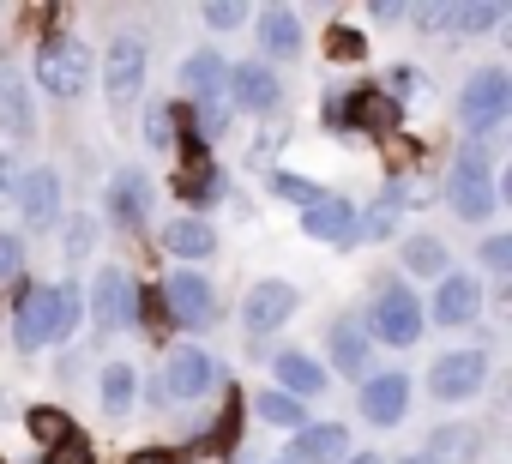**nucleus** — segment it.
I'll list each match as a JSON object with an SVG mask.
<instances>
[{
  "label": "nucleus",
  "mask_w": 512,
  "mask_h": 464,
  "mask_svg": "<svg viewBox=\"0 0 512 464\" xmlns=\"http://www.w3.org/2000/svg\"><path fill=\"white\" fill-rule=\"evenodd\" d=\"M446 205L464 223H488L500 211V175H494V139H464L446 175Z\"/></svg>",
  "instance_id": "f257e3e1"
},
{
  "label": "nucleus",
  "mask_w": 512,
  "mask_h": 464,
  "mask_svg": "<svg viewBox=\"0 0 512 464\" xmlns=\"http://www.w3.org/2000/svg\"><path fill=\"white\" fill-rule=\"evenodd\" d=\"M362 326H368V338H380V344H392V350H410V344L422 338V302H416V290H410L398 272H380L374 290H368Z\"/></svg>",
  "instance_id": "f03ea898"
},
{
  "label": "nucleus",
  "mask_w": 512,
  "mask_h": 464,
  "mask_svg": "<svg viewBox=\"0 0 512 464\" xmlns=\"http://www.w3.org/2000/svg\"><path fill=\"white\" fill-rule=\"evenodd\" d=\"M91 73H97V61H91V43H79L73 31H67V37H49V43H37V55H31V79H37V91H49L55 103H73V97H85V91H91Z\"/></svg>",
  "instance_id": "7ed1b4c3"
},
{
  "label": "nucleus",
  "mask_w": 512,
  "mask_h": 464,
  "mask_svg": "<svg viewBox=\"0 0 512 464\" xmlns=\"http://www.w3.org/2000/svg\"><path fill=\"white\" fill-rule=\"evenodd\" d=\"M157 296H163L169 332H205V326H217V314H223L217 284H211L205 272H193V266H175V272L157 284Z\"/></svg>",
  "instance_id": "20e7f679"
},
{
  "label": "nucleus",
  "mask_w": 512,
  "mask_h": 464,
  "mask_svg": "<svg viewBox=\"0 0 512 464\" xmlns=\"http://www.w3.org/2000/svg\"><path fill=\"white\" fill-rule=\"evenodd\" d=\"M145 79H151V43L133 37V31L109 37V49H103V91H109L115 115H127V109L145 103Z\"/></svg>",
  "instance_id": "39448f33"
},
{
  "label": "nucleus",
  "mask_w": 512,
  "mask_h": 464,
  "mask_svg": "<svg viewBox=\"0 0 512 464\" xmlns=\"http://www.w3.org/2000/svg\"><path fill=\"white\" fill-rule=\"evenodd\" d=\"M512 115V73L506 67H476L458 91V121L470 127V139H494Z\"/></svg>",
  "instance_id": "423d86ee"
},
{
  "label": "nucleus",
  "mask_w": 512,
  "mask_h": 464,
  "mask_svg": "<svg viewBox=\"0 0 512 464\" xmlns=\"http://www.w3.org/2000/svg\"><path fill=\"white\" fill-rule=\"evenodd\" d=\"M133 302H139V278L127 266H103L85 290V314H91V338L109 344L121 332H133Z\"/></svg>",
  "instance_id": "0eeeda50"
},
{
  "label": "nucleus",
  "mask_w": 512,
  "mask_h": 464,
  "mask_svg": "<svg viewBox=\"0 0 512 464\" xmlns=\"http://www.w3.org/2000/svg\"><path fill=\"white\" fill-rule=\"evenodd\" d=\"M163 398L169 404H199V398H211L217 386H229V368H217V356L211 350H199V344H175L169 356H163Z\"/></svg>",
  "instance_id": "6e6552de"
},
{
  "label": "nucleus",
  "mask_w": 512,
  "mask_h": 464,
  "mask_svg": "<svg viewBox=\"0 0 512 464\" xmlns=\"http://www.w3.org/2000/svg\"><path fill=\"white\" fill-rule=\"evenodd\" d=\"M338 133H368L386 145L392 133H404V109L380 85H350V91H338Z\"/></svg>",
  "instance_id": "1a4fd4ad"
},
{
  "label": "nucleus",
  "mask_w": 512,
  "mask_h": 464,
  "mask_svg": "<svg viewBox=\"0 0 512 464\" xmlns=\"http://www.w3.org/2000/svg\"><path fill=\"white\" fill-rule=\"evenodd\" d=\"M13 338L25 356L55 350V284H37L31 272L13 284Z\"/></svg>",
  "instance_id": "9d476101"
},
{
  "label": "nucleus",
  "mask_w": 512,
  "mask_h": 464,
  "mask_svg": "<svg viewBox=\"0 0 512 464\" xmlns=\"http://www.w3.org/2000/svg\"><path fill=\"white\" fill-rule=\"evenodd\" d=\"M296 308H302V290H296L290 278H260V284H253L247 302H241V326H247L253 350H260L272 332H284V326L296 320Z\"/></svg>",
  "instance_id": "9b49d317"
},
{
  "label": "nucleus",
  "mask_w": 512,
  "mask_h": 464,
  "mask_svg": "<svg viewBox=\"0 0 512 464\" xmlns=\"http://www.w3.org/2000/svg\"><path fill=\"white\" fill-rule=\"evenodd\" d=\"M169 193H175L181 205H193V217H199L205 205H217V199L229 193V175L217 169V157H211V151H199V145H175Z\"/></svg>",
  "instance_id": "f8f14e48"
},
{
  "label": "nucleus",
  "mask_w": 512,
  "mask_h": 464,
  "mask_svg": "<svg viewBox=\"0 0 512 464\" xmlns=\"http://www.w3.org/2000/svg\"><path fill=\"white\" fill-rule=\"evenodd\" d=\"M488 374H494V362H488L482 344H470V350H446V356L428 368V398H440V404H470V398L488 386Z\"/></svg>",
  "instance_id": "ddd939ff"
},
{
  "label": "nucleus",
  "mask_w": 512,
  "mask_h": 464,
  "mask_svg": "<svg viewBox=\"0 0 512 464\" xmlns=\"http://www.w3.org/2000/svg\"><path fill=\"white\" fill-rule=\"evenodd\" d=\"M151 175L139 163H121L103 187V205H109V223L121 229V236H145V223H151Z\"/></svg>",
  "instance_id": "4468645a"
},
{
  "label": "nucleus",
  "mask_w": 512,
  "mask_h": 464,
  "mask_svg": "<svg viewBox=\"0 0 512 464\" xmlns=\"http://www.w3.org/2000/svg\"><path fill=\"white\" fill-rule=\"evenodd\" d=\"M356 410L368 416V428H398V422L410 416V374H404V368L368 374L362 392H356Z\"/></svg>",
  "instance_id": "2eb2a0df"
},
{
  "label": "nucleus",
  "mask_w": 512,
  "mask_h": 464,
  "mask_svg": "<svg viewBox=\"0 0 512 464\" xmlns=\"http://www.w3.org/2000/svg\"><path fill=\"white\" fill-rule=\"evenodd\" d=\"M223 103H235V109H247V115H278V109H284V79H278V67H266V61L229 67V97H223Z\"/></svg>",
  "instance_id": "dca6fc26"
},
{
  "label": "nucleus",
  "mask_w": 512,
  "mask_h": 464,
  "mask_svg": "<svg viewBox=\"0 0 512 464\" xmlns=\"http://www.w3.org/2000/svg\"><path fill=\"white\" fill-rule=\"evenodd\" d=\"M326 362L344 374V380H368L374 374V338L362 326V314H338L332 332H326Z\"/></svg>",
  "instance_id": "f3484780"
},
{
  "label": "nucleus",
  "mask_w": 512,
  "mask_h": 464,
  "mask_svg": "<svg viewBox=\"0 0 512 464\" xmlns=\"http://www.w3.org/2000/svg\"><path fill=\"white\" fill-rule=\"evenodd\" d=\"M13 199H19V211H25L31 229H55L61 223V169L55 163H37L31 175L13 181Z\"/></svg>",
  "instance_id": "a211bd4d"
},
{
  "label": "nucleus",
  "mask_w": 512,
  "mask_h": 464,
  "mask_svg": "<svg viewBox=\"0 0 512 464\" xmlns=\"http://www.w3.org/2000/svg\"><path fill=\"white\" fill-rule=\"evenodd\" d=\"M434 320H440L446 332L482 326V284H476L470 272H446V278L434 284Z\"/></svg>",
  "instance_id": "6ab92c4d"
},
{
  "label": "nucleus",
  "mask_w": 512,
  "mask_h": 464,
  "mask_svg": "<svg viewBox=\"0 0 512 464\" xmlns=\"http://www.w3.org/2000/svg\"><path fill=\"white\" fill-rule=\"evenodd\" d=\"M0 133L13 145L37 139V103H31V79L19 61H0Z\"/></svg>",
  "instance_id": "aec40b11"
},
{
  "label": "nucleus",
  "mask_w": 512,
  "mask_h": 464,
  "mask_svg": "<svg viewBox=\"0 0 512 464\" xmlns=\"http://www.w3.org/2000/svg\"><path fill=\"white\" fill-rule=\"evenodd\" d=\"M253 37H260V61H296L302 55V13L296 7H260L253 13Z\"/></svg>",
  "instance_id": "412c9836"
},
{
  "label": "nucleus",
  "mask_w": 512,
  "mask_h": 464,
  "mask_svg": "<svg viewBox=\"0 0 512 464\" xmlns=\"http://www.w3.org/2000/svg\"><path fill=\"white\" fill-rule=\"evenodd\" d=\"M241 416H247V398H241V386L229 380V386H223V410L193 434V452H205V458H235V452H241Z\"/></svg>",
  "instance_id": "4be33fe9"
},
{
  "label": "nucleus",
  "mask_w": 512,
  "mask_h": 464,
  "mask_svg": "<svg viewBox=\"0 0 512 464\" xmlns=\"http://www.w3.org/2000/svg\"><path fill=\"white\" fill-rule=\"evenodd\" d=\"M229 97V61L223 49H193L181 61V103H223Z\"/></svg>",
  "instance_id": "5701e85b"
},
{
  "label": "nucleus",
  "mask_w": 512,
  "mask_h": 464,
  "mask_svg": "<svg viewBox=\"0 0 512 464\" xmlns=\"http://www.w3.org/2000/svg\"><path fill=\"white\" fill-rule=\"evenodd\" d=\"M272 386H278L284 398L308 404V398H320L332 380H326V362H314L308 350H278V356H272Z\"/></svg>",
  "instance_id": "b1692460"
},
{
  "label": "nucleus",
  "mask_w": 512,
  "mask_h": 464,
  "mask_svg": "<svg viewBox=\"0 0 512 464\" xmlns=\"http://www.w3.org/2000/svg\"><path fill=\"white\" fill-rule=\"evenodd\" d=\"M302 236L332 242V248H356V205H350L344 193H326L320 205L302 211Z\"/></svg>",
  "instance_id": "393cba45"
},
{
  "label": "nucleus",
  "mask_w": 512,
  "mask_h": 464,
  "mask_svg": "<svg viewBox=\"0 0 512 464\" xmlns=\"http://www.w3.org/2000/svg\"><path fill=\"white\" fill-rule=\"evenodd\" d=\"M350 458V428L344 422H302L290 440V464H344Z\"/></svg>",
  "instance_id": "a878e982"
},
{
  "label": "nucleus",
  "mask_w": 512,
  "mask_h": 464,
  "mask_svg": "<svg viewBox=\"0 0 512 464\" xmlns=\"http://www.w3.org/2000/svg\"><path fill=\"white\" fill-rule=\"evenodd\" d=\"M482 446H488V434H482L476 422H440V428H428L422 458H428V464H476Z\"/></svg>",
  "instance_id": "bb28decb"
},
{
  "label": "nucleus",
  "mask_w": 512,
  "mask_h": 464,
  "mask_svg": "<svg viewBox=\"0 0 512 464\" xmlns=\"http://www.w3.org/2000/svg\"><path fill=\"white\" fill-rule=\"evenodd\" d=\"M217 248H223V242H217V229H211L205 217H193V211H181V217L163 223V254H169V260L199 266V260H211Z\"/></svg>",
  "instance_id": "cd10ccee"
},
{
  "label": "nucleus",
  "mask_w": 512,
  "mask_h": 464,
  "mask_svg": "<svg viewBox=\"0 0 512 464\" xmlns=\"http://www.w3.org/2000/svg\"><path fill=\"white\" fill-rule=\"evenodd\" d=\"M506 19H512V7H488V0H476V7H440L434 37L440 43H464V37H482V31H494Z\"/></svg>",
  "instance_id": "c85d7f7f"
},
{
  "label": "nucleus",
  "mask_w": 512,
  "mask_h": 464,
  "mask_svg": "<svg viewBox=\"0 0 512 464\" xmlns=\"http://www.w3.org/2000/svg\"><path fill=\"white\" fill-rule=\"evenodd\" d=\"M398 266H404V278H416V284H440V278L452 272V254H446L440 236L416 229V236H404V248H398Z\"/></svg>",
  "instance_id": "c756f323"
},
{
  "label": "nucleus",
  "mask_w": 512,
  "mask_h": 464,
  "mask_svg": "<svg viewBox=\"0 0 512 464\" xmlns=\"http://www.w3.org/2000/svg\"><path fill=\"white\" fill-rule=\"evenodd\" d=\"M404 181H392L380 199H368V211H356V242H392L404 229Z\"/></svg>",
  "instance_id": "7c9ffc66"
},
{
  "label": "nucleus",
  "mask_w": 512,
  "mask_h": 464,
  "mask_svg": "<svg viewBox=\"0 0 512 464\" xmlns=\"http://www.w3.org/2000/svg\"><path fill=\"white\" fill-rule=\"evenodd\" d=\"M97 404H103L109 422H127L133 404H139V368H133V362H109V368L97 374Z\"/></svg>",
  "instance_id": "2f4dec72"
},
{
  "label": "nucleus",
  "mask_w": 512,
  "mask_h": 464,
  "mask_svg": "<svg viewBox=\"0 0 512 464\" xmlns=\"http://www.w3.org/2000/svg\"><path fill=\"white\" fill-rule=\"evenodd\" d=\"M25 428H31V440H37L43 452H55L61 440H73V434H79V422H73L61 404H31V410H25Z\"/></svg>",
  "instance_id": "473e14b6"
},
{
  "label": "nucleus",
  "mask_w": 512,
  "mask_h": 464,
  "mask_svg": "<svg viewBox=\"0 0 512 464\" xmlns=\"http://www.w3.org/2000/svg\"><path fill=\"white\" fill-rule=\"evenodd\" d=\"M79 320H85V290H79V278H61L55 284V350H67L79 338Z\"/></svg>",
  "instance_id": "72a5a7b5"
},
{
  "label": "nucleus",
  "mask_w": 512,
  "mask_h": 464,
  "mask_svg": "<svg viewBox=\"0 0 512 464\" xmlns=\"http://www.w3.org/2000/svg\"><path fill=\"white\" fill-rule=\"evenodd\" d=\"M253 416H260L266 428H290V434H296V428L308 422V404H296V398H284L278 386H266L260 398H253Z\"/></svg>",
  "instance_id": "f704fd0d"
},
{
  "label": "nucleus",
  "mask_w": 512,
  "mask_h": 464,
  "mask_svg": "<svg viewBox=\"0 0 512 464\" xmlns=\"http://www.w3.org/2000/svg\"><path fill=\"white\" fill-rule=\"evenodd\" d=\"M266 187H272V199H290V205H302V211L326 199V187H320L314 175H296V169H272V175H266Z\"/></svg>",
  "instance_id": "c9c22d12"
},
{
  "label": "nucleus",
  "mask_w": 512,
  "mask_h": 464,
  "mask_svg": "<svg viewBox=\"0 0 512 464\" xmlns=\"http://www.w3.org/2000/svg\"><path fill=\"white\" fill-rule=\"evenodd\" d=\"M476 260H482V272L494 278V290H512V236H482Z\"/></svg>",
  "instance_id": "e433bc0d"
},
{
  "label": "nucleus",
  "mask_w": 512,
  "mask_h": 464,
  "mask_svg": "<svg viewBox=\"0 0 512 464\" xmlns=\"http://www.w3.org/2000/svg\"><path fill=\"white\" fill-rule=\"evenodd\" d=\"M326 61H338V67L368 61V37H362L356 25H332V31H326Z\"/></svg>",
  "instance_id": "4c0bfd02"
},
{
  "label": "nucleus",
  "mask_w": 512,
  "mask_h": 464,
  "mask_svg": "<svg viewBox=\"0 0 512 464\" xmlns=\"http://www.w3.org/2000/svg\"><path fill=\"white\" fill-rule=\"evenodd\" d=\"M145 145L151 151H175V97H163V103L145 109Z\"/></svg>",
  "instance_id": "58836bf2"
},
{
  "label": "nucleus",
  "mask_w": 512,
  "mask_h": 464,
  "mask_svg": "<svg viewBox=\"0 0 512 464\" xmlns=\"http://www.w3.org/2000/svg\"><path fill=\"white\" fill-rule=\"evenodd\" d=\"M31 272V260H25V236L19 229H0V284H19Z\"/></svg>",
  "instance_id": "ea45409f"
},
{
  "label": "nucleus",
  "mask_w": 512,
  "mask_h": 464,
  "mask_svg": "<svg viewBox=\"0 0 512 464\" xmlns=\"http://www.w3.org/2000/svg\"><path fill=\"white\" fill-rule=\"evenodd\" d=\"M380 91H386V97H392V103H398V109H404V103H410V97H422V91H428V73H416V67H410V61H398V67H392V73H386V85H380Z\"/></svg>",
  "instance_id": "a19ab883"
},
{
  "label": "nucleus",
  "mask_w": 512,
  "mask_h": 464,
  "mask_svg": "<svg viewBox=\"0 0 512 464\" xmlns=\"http://www.w3.org/2000/svg\"><path fill=\"white\" fill-rule=\"evenodd\" d=\"M91 248H97V217H91V211H79V217L67 223V242H61V254H67V266H79Z\"/></svg>",
  "instance_id": "79ce46f5"
},
{
  "label": "nucleus",
  "mask_w": 512,
  "mask_h": 464,
  "mask_svg": "<svg viewBox=\"0 0 512 464\" xmlns=\"http://www.w3.org/2000/svg\"><path fill=\"white\" fill-rule=\"evenodd\" d=\"M199 19H205V31H211V37H229V31H241L253 13H247V7H235V0H211V7H199Z\"/></svg>",
  "instance_id": "37998d69"
},
{
  "label": "nucleus",
  "mask_w": 512,
  "mask_h": 464,
  "mask_svg": "<svg viewBox=\"0 0 512 464\" xmlns=\"http://www.w3.org/2000/svg\"><path fill=\"white\" fill-rule=\"evenodd\" d=\"M43 464H97V458H91V440L73 434V440H61L55 452H43Z\"/></svg>",
  "instance_id": "c03bdc74"
},
{
  "label": "nucleus",
  "mask_w": 512,
  "mask_h": 464,
  "mask_svg": "<svg viewBox=\"0 0 512 464\" xmlns=\"http://www.w3.org/2000/svg\"><path fill=\"white\" fill-rule=\"evenodd\" d=\"M284 139H290V133H284V127H266V133H260V139H253V151H247V163H253V169H266V163H272V157H278V145H284Z\"/></svg>",
  "instance_id": "a18cd8bd"
},
{
  "label": "nucleus",
  "mask_w": 512,
  "mask_h": 464,
  "mask_svg": "<svg viewBox=\"0 0 512 464\" xmlns=\"http://www.w3.org/2000/svg\"><path fill=\"white\" fill-rule=\"evenodd\" d=\"M121 464H181V452H169V446H139V452H127Z\"/></svg>",
  "instance_id": "49530a36"
},
{
  "label": "nucleus",
  "mask_w": 512,
  "mask_h": 464,
  "mask_svg": "<svg viewBox=\"0 0 512 464\" xmlns=\"http://www.w3.org/2000/svg\"><path fill=\"white\" fill-rule=\"evenodd\" d=\"M368 19H374V25H410V7H392V0H374V7H368Z\"/></svg>",
  "instance_id": "de8ad7c7"
},
{
  "label": "nucleus",
  "mask_w": 512,
  "mask_h": 464,
  "mask_svg": "<svg viewBox=\"0 0 512 464\" xmlns=\"http://www.w3.org/2000/svg\"><path fill=\"white\" fill-rule=\"evenodd\" d=\"M13 181H19V157H13V151H0V205L13 199Z\"/></svg>",
  "instance_id": "09e8293b"
},
{
  "label": "nucleus",
  "mask_w": 512,
  "mask_h": 464,
  "mask_svg": "<svg viewBox=\"0 0 512 464\" xmlns=\"http://www.w3.org/2000/svg\"><path fill=\"white\" fill-rule=\"evenodd\" d=\"M344 464H386V458H380V452H350Z\"/></svg>",
  "instance_id": "8fccbe9b"
},
{
  "label": "nucleus",
  "mask_w": 512,
  "mask_h": 464,
  "mask_svg": "<svg viewBox=\"0 0 512 464\" xmlns=\"http://www.w3.org/2000/svg\"><path fill=\"white\" fill-rule=\"evenodd\" d=\"M392 464H428V458H422V452H404V458H392Z\"/></svg>",
  "instance_id": "3c124183"
},
{
  "label": "nucleus",
  "mask_w": 512,
  "mask_h": 464,
  "mask_svg": "<svg viewBox=\"0 0 512 464\" xmlns=\"http://www.w3.org/2000/svg\"><path fill=\"white\" fill-rule=\"evenodd\" d=\"M272 464H290V458H272Z\"/></svg>",
  "instance_id": "603ef678"
},
{
  "label": "nucleus",
  "mask_w": 512,
  "mask_h": 464,
  "mask_svg": "<svg viewBox=\"0 0 512 464\" xmlns=\"http://www.w3.org/2000/svg\"><path fill=\"white\" fill-rule=\"evenodd\" d=\"M0 308H7V296H0Z\"/></svg>",
  "instance_id": "864d4df0"
},
{
  "label": "nucleus",
  "mask_w": 512,
  "mask_h": 464,
  "mask_svg": "<svg viewBox=\"0 0 512 464\" xmlns=\"http://www.w3.org/2000/svg\"><path fill=\"white\" fill-rule=\"evenodd\" d=\"M0 464H7V458H0Z\"/></svg>",
  "instance_id": "5fc2aeb1"
}]
</instances>
